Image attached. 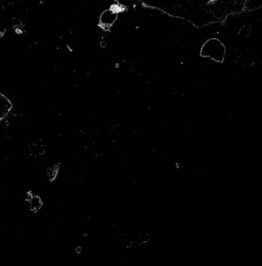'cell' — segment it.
Wrapping results in <instances>:
<instances>
[{
	"mask_svg": "<svg viewBox=\"0 0 262 266\" xmlns=\"http://www.w3.org/2000/svg\"><path fill=\"white\" fill-rule=\"evenodd\" d=\"M58 173H59V166H51L50 168L48 169L47 170V175L48 177L50 180H53L56 178Z\"/></svg>",
	"mask_w": 262,
	"mask_h": 266,
	"instance_id": "6",
	"label": "cell"
},
{
	"mask_svg": "<svg viewBox=\"0 0 262 266\" xmlns=\"http://www.w3.org/2000/svg\"><path fill=\"white\" fill-rule=\"evenodd\" d=\"M45 151V147L42 143H33L29 147V154L34 158H38L42 156Z\"/></svg>",
	"mask_w": 262,
	"mask_h": 266,
	"instance_id": "5",
	"label": "cell"
},
{
	"mask_svg": "<svg viewBox=\"0 0 262 266\" xmlns=\"http://www.w3.org/2000/svg\"><path fill=\"white\" fill-rule=\"evenodd\" d=\"M118 18V12L114 9H108L103 11L99 17L100 26L105 29L112 27Z\"/></svg>",
	"mask_w": 262,
	"mask_h": 266,
	"instance_id": "2",
	"label": "cell"
},
{
	"mask_svg": "<svg viewBox=\"0 0 262 266\" xmlns=\"http://www.w3.org/2000/svg\"><path fill=\"white\" fill-rule=\"evenodd\" d=\"M26 201L28 205L30 210L33 212H38L43 206V201L41 198L32 193L27 194Z\"/></svg>",
	"mask_w": 262,
	"mask_h": 266,
	"instance_id": "4",
	"label": "cell"
},
{
	"mask_svg": "<svg viewBox=\"0 0 262 266\" xmlns=\"http://www.w3.org/2000/svg\"><path fill=\"white\" fill-rule=\"evenodd\" d=\"M13 109V104L5 95L0 92V120L9 115Z\"/></svg>",
	"mask_w": 262,
	"mask_h": 266,
	"instance_id": "3",
	"label": "cell"
},
{
	"mask_svg": "<svg viewBox=\"0 0 262 266\" xmlns=\"http://www.w3.org/2000/svg\"><path fill=\"white\" fill-rule=\"evenodd\" d=\"M200 55L217 63H222L225 56V46L218 39L210 38L202 45Z\"/></svg>",
	"mask_w": 262,
	"mask_h": 266,
	"instance_id": "1",
	"label": "cell"
}]
</instances>
